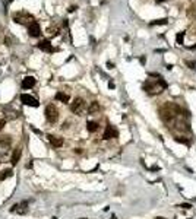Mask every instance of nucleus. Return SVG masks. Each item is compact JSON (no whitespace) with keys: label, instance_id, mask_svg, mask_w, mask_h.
Instances as JSON below:
<instances>
[{"label":"nucleus","instance_id":"1","mask_svg":"<svg viewBox=\"0 0 196 219\" xmlns=\"http://www.w3.org/2000/svg\"><path fill=\"white\" fill-rule=\"evenodd\" d=\"M45 118H47L50 123H56V121H57V118H59V111H57V108H56L53 104H50V105L45 107Z\"/></svg>","mask_w":196,"mask_h":219},{"label":"nucleus","instance_id":"2","mask_svg":"<svg viewBox=\"0 0 196 219\" xmlns=\"http://www.w3.org/2000/svg\"><path fill=\"white\" fill-rule=\"evenodd\" d=\"M13 18H15V22L22 24V25H31V24L34 22V18H32L31 15H28V13H24V12L16 13Z\"/></svg>","mask_w":196,"mask_h":219},{"label":"nucleus","instance_id":"3","mask_svg":"<svg viewBox=\"0 0 196 219\" xmlns=\"http://www.w3.org/2000/svg\"><path fill=\"white\" fill-rule=\"evenodd\" d=\"M70 110H72V113L80 116L83 113V110H85V101L82 98H75V101L70 104Z\"/></svg>","mask_w":196,"mask_h":219},{"label":"nucleus","instance_id":"4","mask_svg":"<svg viewBox=\"0 0 196 219\" xmlns=\"http://www.w3.org/2000/svg\"><path fill=\"white\" fill-rule=\"evenodd\" d=\"M21 101L25 104V105H29V107H38L39 102L37 98L31 96V95H27V93H22L21 95Z\"/></svg>","mask_w":196,"mask_h":219},{"label":"nucleus","instance_id":"5","mask_svg":"<svg viewBox=\"0 0 196 219\" xmlns=\"http://www.w3.org/2000/svg\"><path fill=\"white\" fill-rule=\"evenodd\" d=\"M28 32H29L31 37H39V34H41L39 25L37 22H32L31 25H28Z\"/></svg>","mask_w":196,"mask_h":219},{"label":"nucleus","instance_id":"6","mask_svg":"<svg viewBox=\"0 0 196 219\" xmlns=\"http://www.w3.org/2000/svg\"><path fill=\"white\" fill-rule=\"evenodd\" d=\"M118 133L117 130L113 127V126H107V129H106V131H104V136H103V139H113V137H117Z\"/></svg>","mask_w":196,"mask_h":219},{"label":"nucleus","instance_id":"7","mask_svg":"<svg viewBox=\"0 0 196 219\" xmlns=\"http://www.w3.org/2000/svg\"><path fill=\"white\" fill-rule=\"evenodd\" d=\"M12 212H16V213H27V210H28V203L27 202H24V203H19V205H15L12 209H10Z\"/></svg>","mask_w":196,"mask_h":219},{"label":"nucleus","instance_id":"8","mask_svg":"<svg viewBox=\"0 0 196 219\" xmlns=\"http://www.w3.org/2000/svg\"><path fill=\"white\" fill-rule=\"evenodd\" d=\"M47 139H48V142L51 143V146H54V148H60V146L63 145V139H62V137H56V136H53V134H48Z\"/></svg>","mask_w":196,"mask_h":219},{"label":"nucleus","instance_id":"9","mask_svg":"<svg viewBox=\"0 0 196 219\" xmlns=\"http://www.w3.org/2000/svg\"><path fill=\"white\" fill-rule=\"evenodd\" d=\"M144 89H145L148 93H151V95H152V93H159V92H161V91H158V88L155 86L152 82H149V81H146V82L144 83Z\"/></svg>","mask_w":196,"mask_h":219},{"label":"nucleus","instance_id":"10","mask_svg":"<svg viewBox=\"0 0 196 219\" xmlns=\"http://www.w3.org/2000/svg\"><path fill=\"white\" fill-rule=\"evenodd\" d=\"M38 48L42 50V51H45V53H51V51H53V45H51V43H50L48 40L41 41V43L38 44Z\"/></svg>","mask_w":196,"mask_h":219},{"label":"nucleus","instance_id":"11","mask_svg":"<svg viewBox=\"0 0 196 219\" xmlns=\"http://www.w3.org/2000/svg\"><path fill=\"white\" fill-rule=\"evenodd\" d=\"M34 85H35V78H32V76H27L22 81V88L24 89H29V88H32Z\"/></svg>","mask_w":196,"mask_h":219},{"label":"nucleus","instance_id":"12","mask_svg":"<svg viewBox=\"0 0 196 219\" xmlns=\"http://www.w3.org/2000/svg\"><path fill=\"white\" fill-rule=\"evenodd\" d=\"M21 149L18 148V149H15V152H13V155H12V159H10V162H12V165H16L18 162H19V159H21Z\"/></svg>","mask_w":196,"mask_h":219},{"label":"nucleus","instance_id":"13","mask_svg":"<svg viewBox=\"0 0 196 219\" xmlns=\"http://www.w3.org/2000/svg\"><path fill=\"white\" fill-rule=\"evenodd\" d=\"M56 99H57V101H62V102H65V104H67V102H69V95H66V93H63V92H57V93H56Z\"/></svg>","mask_w":196,"mask_h":219},{"label":"nucleus","instance_id":"14","mask_svg":"<svg viewBox=\"0 0 196 219\" xmlns=\"http://www.w3.org/2000/svg\"><path fill=\"white\" fill-rule=\"evenodd\" d=\"M86 129H88V131L94 133V131L98 130V123H95V121H88V124H86Z\"/></svg>","mask_w":196,"mask_h":219},{"label":"nucleus","instance_id":"15","mask_svg":"<svg viewBox=\"0 0 196 219\" xmlns=\"http://www.w3.org/2000/svg\"><path fill=\"white\" fill-rule=\"evenodd\" d=\"M98 110H100V105H98V102H95V101H94V102L89 105V108H88V113H89V114H94V113H97Z\"/></svg>","mask_w":196,"mask_h":219},{"label":"nucleus","instance_id":"16","mask_svg":"<svg viewBox=\"0 0 196 219\" xmlns=\"http://www.w3.org/2000/svg\"><path fill=\"white\" fill-rule=\"evenodd\" d=\"M0 145L4 146V148H7V146L10 145V137H9V136H3V137H0Z\"/></svg>","mask_w":196,"mask_h":219},{"label":"nucleus","instance_id":"17","mask_svg":"<svg viewBox=\"0 0 196 219\" xmlns=\"http://www.w3.org/2000/svg\"><path fill=\"white\" fill-rule=\"evenodd\" d=\"M13 174V173H12V170H6V171H4V173H3V174L0 175V180H4V178H7V177H10V175Z\"/></svg>","mask_w":196,"mask_h":219},{"label":"nucleus","instance_id":"18","mask_svg":"<svg viewBox=\"0 0 196 219\" xmlns=\"http://www.w3.org/2000/svg\"><path fill=\"white\" fill-rule=\"evenodd\" d=\"M177 44H183V40H185V32H180V34H177Z\"/></svg>","mask_w":196,"mask_h":219},{"label":"nucleus","instance_id":"19","mask_svg":"<svg viewBox=\"0 0 196 219\" xmlns=\"http://www.w3.org/2000/svg\"><path fill=\"white\" fill-rule=\"evenodd\" d=\"M164 24H167V19H158V21L151 22V25H164Z\"/></svg>","mask_w":196,"mask_h":219},{"label":"nucleus","instance_id":"20","mask_svg":"<svg viewBox=\"0 0 196 219\" xmlns=\"http://www.w3.org/2000/svg\"><path fill=\"white\" fill-rule=\"evenodd\" d=\"M176 142H180V143H186V145L189 143L187 140H185V139H180V137H176Z\"/></svg>","mask_w":196,"mask_h":219},{"label":"nucleus","instance_id":"21","mask_svg":"<svg viewBox=\"0 0 196 219\" xmlns=\"http://www.w3.org/2000/svg\"><path fill=\"white\" fill-rule=\"evenodd\" d=\"M180 208H183V209H190L192 206H190L189 203H183V205H180Z\"/></svg>","mask_w":196,"mask_h":219},{"label":"nucleus","instance_id":"22","mask_svg":"<svg viewBox=\"0 0 196 219\" xmlns=\"http://www.w3.org/2000/svg\"><path fill=\"white\" fill-rule=\"evenodd\" d=\"M107 66H108V69H113V66H114V64H113V63H110V61H108V63H107Z\"/></svg>","mask_w":196,"mask_h":219},{"label":"nucleus","instance_id":"23","mask_svg":"<svg viewBox=\"0 0 196 219\" xmlns=\"http://www.w3.org/2000/svg\"><path fill=\"white\" fill-rule=\"evenodd\" d=\"M3 126H4V120H1V121H0V130L3 129Z\"/></svg>","mask_w":196,"mask_h":219},{"label":"nucleus","instance_id":"24","mask_svg":"<svg viewBox=\"0 0 196 219\" xmlns=\"http://www.w3.org/2000/svg\"><path fill=\"white\" fill-rule=\"evenodd\" d=\"M75 9H76V6H72V7H69V12H73Z\"/></svg>","mask_w":196,"mask_h":219},{"label":"nucleus","instance_id":"25","mask_svg":"<svg viewBox=\"0 0 196 219\" xmlns=\"http://www.w3.org/2000/svg\"><path fill=\"white\" fill-rule=\"evenodd\" d=\"M158 3H161V1H165V0H157Z\"/></svg>","mask_w":196,"mask_h":219},{"label":"nucleus","instance_id":"26","mask_svg":"<svg viewBox=\"0 0 196 219\" xmlns=\"http://www.w3.org/2000/svg\"><path fill=\"white\" fill-rule=\"evenodd\" d=\"M157 219H164V218H157Z\"/></svg>","mask_w":196,"mask_h":219},{"label":"nucleus","instance_id":"27","mask_svg":"<svg viewBox=\"0 0 196 219\" xmlns=\"http://www.w3.org/2000/svg\"><path fill=\"white\" fill-rule=\"evenodd\" d=\"M82 219H85V218H82Z\"/></svg>","mask_w":196,"mask_h":219}]
</instances>
